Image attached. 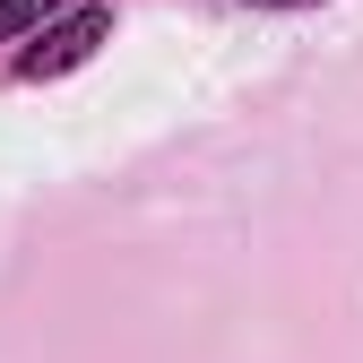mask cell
I'll return each instance as SVG.
<instances>
[{
	"label": "cell",
	"instance_id": "obj_3",
	"mask_svg": "<svg viewBox=\"0 0 363 363\" xmlns=\"http://www.w3.org/2000/svg\"><path fill=\"white\" fill-rule=\"evenodd\" d=\"M251 9H303V0H251Z\"/></svg>",
	"mask_w": 363,
	"mask_h": 363
},
{
	"label": "cell",
	"instance_id": "obj_2",
	"mask_svg": "<svg viewBox=\"0 0 363 363\" xmlns=\"http://www.w3.org/2000/svg\"><path fill=\"white\" fill-rule=\"evenodd\" d=\"M43 9H61V0H9V9H0V26L26 35V26H43Z\"/></svg>",
	"mask_w": 363,
	"mask_h": 363
},
{
	"label": "cell",
	"instance_id": "obj_4",
	"mask_svg": "<svg viewBox=\"0 0 363 363\" xmlns=\"http://www.w3.org/2000/svg\"><path fill=\"white\" fill-rule=\"evenodd\" d=\"M0 9H9V0H0Z\"/></svg>",
	"mask_w": 363,
	"mask_h": 363
},
{
	"label": "cell",
	"instance_id": "obj_1",
	"mask_svg": "<svg viewBox=\"0 0 363 363\" xmlns=\"http://www.w3.org/2000/svg\"><path fill=\"white\" fill-rule=\"evenodd\" d=\"M104 35H113V9H78V18H61V26H43L26 52H18V78H61V69H78Z\"/></svg>",
	"mask_w": 363,
	"mask_h": 363
}]
</instances>
